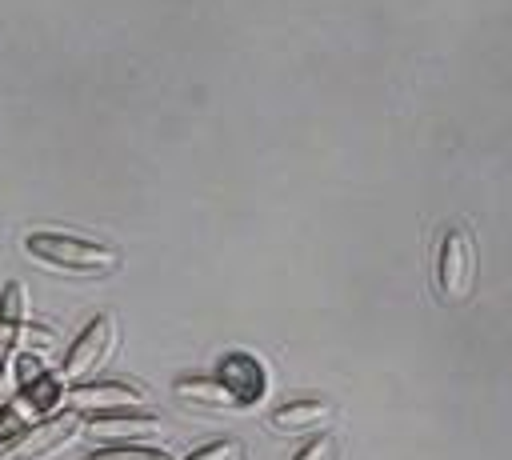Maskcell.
<instances>
[{
    "mask_svg": "<svg viewBox=\"0 0 512 460\" xmlns=\"http://www.w3.org/2000/svg\"><path fill=\"white\" fill-rule=\"evenodd\" d=\"M292 460H336V440H332L328 432H320V436H312L308 444H300Z\"/></svg>",
    "mask_w": 512,
    "mask_h": 460,
    "instance_id": "obj_16",
    "label": "cell"
},
{
    "mask_svg": "<svg viewBox=\"0 0 512 460\" xmlns=\"http://www.w3.org/2000/svg\"><path fill=\"white\" fill-rule=\"evenodd\" d=\"M172 392H176L180 400H192V404H204V408H232V400H228L224 388L212 380V372H208V376H176V380H172Z\"/></svg>",
    "mask_w": 512,
    "mask_h": 460,
    "instance_id": "obj_11",
    "label": "cell"
},
{
    "mask_svg": "<svg viewBox=\"0 0 512 460\" xmlns=\"http://www.w3.org/2000/svg\"><path fill=\"white\" fill-rule=\"evenodd\" d=\"M24 256L36 264H48L56 272H76V276H108L120 268V252L112 244L72 236V232H28L20 240Z\"/></svg>",
    "mask_w": 512,
    "mask_h": 460,
    "instance_id": "obj_1",
    "label": "cell"
},
{
    "mask_svg": "<svg viewBox=\"0 0 512 460\" xmlns=\"http://www.w3.org/2000/svg\"><path fill=\"white\" fill-rule=\"evenodd\" d=\"M476 288V240L468 224L440 228L436 244V292L444 304H464Z\"/></svg>",
    "mask_w": 512,
    "mask_h": 460,
    "instance_id": "obj_2",
    "label": "cell"
},
{
    "mask_svg": "<svg viewBox=\"0 0 512 460\" xmlns=\"http://www.w3.org/2000/svg\"><path fill=\"white\" fill-rule=\"evenodd\" d=\"M184 460H244V444L236 436H224V440H212V444L188 452Z\"/></svg>",
    "mask_w": 512,
    "mask_h": 460,
    "instance_id": "obj_13",
    "label": "cell"
},
{
    "mask_svg": "<svg viewBox=\"0 0 512 460\" xmlns=\"http://www.w3.org/2000/svg\"><path fill=\"white\" fill-rule=\"evenodd\" d=\"M80 428H84V416H80L76 408H60V412H52V416L28 424L24 436H20L12 448L0 452V460H48V456H56L60 448H68V444L80 436Z\"/></svg>",
    "mask_w": 512,
    "mask_h": 460,
    "instance_id": "obj_4",
    "label": "cell"
},
{
    "mask_svg": "<svg viewBox=\"0 0 512 460\" xmlns=\"http://www.w3.org/2000/svg\"><path fill=\"white\" fill-rule=\"evenodd\" d=\"M20 340H24V352H32V356H40V360H44V352L56 348V332L44 328V324H28V320H24V328H20Z\"/></svg>",
    "mask_w": 512,
    "mask_h": 460,
    "instance_id": "obj_14",
    "label": "cell"
},
{
    "mask_svg": "<svg viewBox=\"0 0 512 460\" xmlns=\"http://www.w3.org/2000/svg\"><path fill=\"white\" fill-rule=\"evenodd\" d=\"M160 428H164V420L144 408H112V412H88L80 432H88L96 440H136V436H152Z\"/></svg>",
    "mask_w": 512,
    "mask_h": 460,
    "instance_id": "obj_8",
    "label": "cell"
},
{
    "mask_svg": "<svg viewBox=\"0 0 512 460\" xmlns=\"http://www.w3.org/2000/svg\"><path fill=\"white\" fill-rule=\"evenodd\" d=\"M24 312H28V296L20 280H8L0 292V368H8L16 344H20V328H24Z\"/></svg>",
    "mask_w": 512,
    "mask_h": 460,
    "instance_id": "obj_10",
    "label": "cell"
},
{
    "mask_svg": "<svg viewBox=\"0 0 512 460\" xmlns=\"http://www.w3.org/2000/svg\"><path fill=\"white\" fill-rule=\"evenodd\" d=\"M112 352H116V316L112 312H100V316H92L80 332H76V340L68 344V352H64V364H60V384L64 388H72V384H80V380H96V372L112 360Z\"/></svg>",
    "mask_w": 512,
    "mask_h": 460,
    "instance_id": "obj_3",
    "label": "cell"
},
{
    "mask_svg": "<svg viewBox=\"0 0 512 460\" xmlns=\"http://www.w3.org/2000/svg\"><path fill=\"white\" fill-rule=\"evenodd\" d=\"M84 460H172L164 448H140V444H112L100 452H88Z\"/></svg>",
    "mask_w": 512,
    "mask_h": 460,
    "instance_id": "obj_12",
    "label": "cell"
},
{
    "mask_svg": "<svg viewBox=\"0 0 512 460\" xmlns=\"http://www.w3.org/2000/svg\"><path fill=\"white\" fill-rule=\"evenodd\" d=\"M212 380L232 400V412H248L268 396V368L252 352H224L216 372H212Z\"/></svg>",
    "mask_w": 512,
    "mask_h": 460,
    "instance_id": "obj_5",
    "label": "cell"
},
{
    "mask_svg": "<svg viewBox=\"0 0 512 460\" xmlns=\"http://www.w3.org/2000/svg\"><path fill=\"white\" fill-rule=\"evenodd\" d=\"M44 372V360L40 356H32V352H20L16 356V384H28L32 376H40Z\"/></svg>",
    "mask_w": 512,
    "mask_h": 460,
    "instance_id": "obj_17",
    "label": "cell"
},
{
    "mask_svg": "<svg viewBox=\"0 0 512 460\" xmlns=\"http://www.w3.org/2000/svg\"><path fill=\"white\" fill-rule=\"evenodd\" d=\"M64 400L68 408L88 416V412H112V408H140L148 404V388L132 380H80L64 388Z\"/></svg>",
    "mask_w": 512,
    "mask_h": 460,
    "instance_id": "obj_6",
    "label": "cell"
},
{
    "mask_svg": "<svg viewBox=\"0 0 512 460\" xmlns=\"http://www.w3.org/2000/svg\"><path fill=\"white\" fill-rule=\"evenodd\" d=\"M0 376H4V368H0Z\"/></svg>",
    "mask_w": 512,
    "mask_h": 460,
    "instance_id": "obj_18",
    "label": "cell"
},
{
    "mask_svg": "<svg viewBox=\"0 0 512 460\" xmlns=\"http://www.w3.org/2000/svg\"><path fill=\"white\" fill-rule=\"evenodd\" d=\"M24 428H28V420H24L12 404H0V452L12 448V444L24 436Z\"/></svg>",
    "mask_w": 512,
    "mask_h": 460,
    "instance_id": "obj_15",
    "label": "cell"
},
{
    "mask_svg": "<svg viewBox=\"0 0 512 460\" xmlns=\"http://www.w3.org/2000/svg\"><path fill=\"white\" fill-rule=\"evenodd\" d=\"M340 416V408L332 400H316V396H300V400H284L268 412V428L284 432V436H304V432H320Z\"/></svg>",
    "mask_w": 512,
    "mask_h": 460,
    "instance_id": "obj_7",
    "label": "cell"
},
{
    "mask_svg": "<svg viewBox=\"0 0 512 460\" xmlns=\"http://www.w3.org/2000/svg\"><path fill=\"white\" fill-rule=\"evenodd\" d=\"M12 408H16L28 424H36V420H44V416L60 412V408H64V384H60V376L44 368V372H40V376H32L28 384H16Z\"/></svg>",
    "mask_w": 512,
    "mask_h": 460,
    "instance_id": "obj_9",
    "label": "cell"
}]
</instances>
